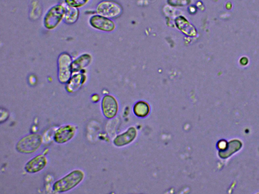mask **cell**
<instances>
[{
  "label": "cell",
  "instance_id": "1",
  "mask_svg": "<svg viewBox=\"0 0 259 194\" xmlns=\"http://www.w3.org/2000/svg\"><path fill=\"white\" fill-rule=\"evenodd\" d=\"M85 173L81 169H75L56 181L53 190L57 193L70 191L79 185L84 179Z\"/></svg>",
  "mask_w": 259,
  "mask_h": 194
},
{
  "label": "cell",
  "instance_id": "2",
  "mask_svg": "<svg viewBox=\"0 0 259 194\" xmlns=\"http://www.w3.org/2000/svg\"><path fill=\"white\" fill-rule=\"evenodd\" d=\"M66 11L67 7L65 4H58L51 8L44 18V27L49 31L56 29L64 21Z\"/></svg>",
  "mask_w": 259,
  "mask_h": 194
},
{
  "label": "cell",
  "instance_id": "3",
  "mask_svg": "<svg viewBox=\"0 0 259 194\" xmlns=\"http://www.w3.org/2000/svg\"><path fill=\"white\" fill-rule=\"evenodd\" d=\"M43 143L42 136L38 134L27 135L17 143L16 149L22 154H31L37 151Z\"/></svg>",
  "mask_w": 259,
  "mask_h": 194
},
{
  "label": "cell",
  "instance_id": "4",
  "mask_svg": "<svg viewBox=\"0 0 259 194\" xmlns=\"http://www.w3.org/2000/svg\"><path fill=\"white\" fill-rule=\"evenodd\" d=\"M72 56L68 52H62L57 58V77L60 83L66 84L72 77L73 63Z\"/></svg>",
  "mask_w": 259,
  "mask_h": 194
},
{
  "label": "cell",
  "instance_id": "5",
  "mask_svg": "<svg viewBox=\"0 0 259 194\" xmlns=\"http://www.w3.org/2000/svg\"><path fill=\"white\" fill-rule=\"evenodd\" d=\"M122 12L120 5L113 0H103L96 8L97 15L111 20L119 17Z\"/></svg>",
  "mask_w": 259,
  "mask_h": 194
},
{
  "label": "cell",
  "instance_id": "6",
  "mask_svg": "<svg viewBox=\"0 0 259 194\" xmlns=\"http://www.w3.org/2000/svg\"><path fill=\"white\" fill-rule=\"evenodd\" d=\"M77 133V127L75 125L72 124L63 125L55 131L53 139L57 144H66L71 141L75 137Z\"/></svg>",
  "mask_w": 259,
  "mask_h": 194
},
{
  "label": "cell",
  "instance_id": "7",
  "mask_svg": "<svg viewBox=\"0 0 259 194\" xmlns=\"http://www.w3.org/2000/svg\"><path fill=\"white\" fill-rule=\"evenodd\" d=\"M89 23L91 28L101 32L110 33L115 29V24L111 19L97 14L90 18Z\"/></svg>",
  "mask_w": 259,
  "mask_h": 194
},
{
  "label": "cell",
  "instance_id": "8",
  "mask_svg": "<svg viewBox=\"0 0 259 194\" xmlns=\"http://www.w3.org/2000/svg\"><path fill=\"white\" fill-rule=\"evenodd\" d=\"M48 161V159L44 154H39L29 160L24 168L29 173H36L41 171L46 167Z\"/></svg>",
  "mask_w": 259,
  "mask_h": 194
},
{
  "label": "cell",
  "instance_id": "9",
  "mask_svg": "<svg viewBox=\"0 0 259 194\" xmlns=\"http://www.w3.org/2000/svg\"><path fill=\"white\" fill-rule=\"evenodd\" d=\"M101 109L106 118L110 119L114 118L118 110L117 103L114 97L109 94L104 95L101 102Z\"/></svg>",
  "mask_w": 259,
  "mask_h": 194
},
{
  "label": "cell",
  "instance_id": "10",
  "mask_svg": "<svg viewBox=\"0 0 259 194\" xmlns=\"http://www.w3.org/2000/svg\"><path fill=\"white\" fill-rule=\"evenodd\" d=\"M85 70L73 73L69 81L66 84V89L70 93L77 92L85 83L87 76Z\"/></svg>",
  "mask_w": 259,
  "mask_h": 194
},
{
  "label": "cell",
  "instance_id": "11",
  "mask_svg": "<svg viewBox=\"0 0 259 194\" xmlns=\"http://www.w3.org/2000/svg\"><path fill=\"white\" fill-rule=\"evenodd\" d=\"M92 56L89 53H84L73 60L72 69L73 73L85 70L91 63Z\"/></svg>",
  "mask_w": 259,
  "mask_h": 194
},
{
  "label": "cell",
  "instance_id": "12",
  "mask_svg": "<svg viewBox=\"0 0 259 194\" xmlns=\"http://www.w3.org/2000/svg\"><path fill=\"white\" fill-rule=\"evenodd\" d=\"M242 144L239 140H233L227 143L226 147L219 152V156L223 159L229 157L234 153L239 150Z\"/></svg>",
  "mask_w": 259,
  "mask_h": 194
},
{
  "label": "cell",
  "instance_id": "13",
  "mask_svg": "<svg viewBox=\"0 0 259 194\" xmlns=\"http://www.w3.org/2000/svg\"><path fill=\"white\" fill-rule=\"evenodd\" d=\"M137 136V131L134 128L130 129L126 133L116 137L113 141L114 144L118 147L124 146L132 142Z\"/></svg>",
  "mask_w": 259,
  "mask_h": 194
},
{
  "label": "cell",
  "instance_id": "14",
  "mask_svg": "<svg viewBox=\"0 0 259 194\" xmlns=\"http://www.w3.org/2000/svg\"><path fill=\"white\" fill-rule=\"evenodd\" d=\"M67 11L64 19V22L68 25L76 23L79 19L80 12L79 9L70 7L66 5Z\"/></svg>",
  "mask_w": 259,
  "mask_h": 194
},
{
  "label": "cell",
  "instance_id": "15",
  "mask_svg": "<svg viewBox=\"0 0 259 194\" xmlns=\"http://www.w3.org/2000/svg\"><path fill=\"white\" fill-rule=\"evenodd\" d=\"M134 111L137 116L144 118L147 116L149 114L150 107L146 103L141 102L135 106Z\"/></svg>",
  "mask_w": 259,
  "mask_h": 194
},
{
  "label": "cell",
  "instance_id": "16",
  "mask_svg": "<svg viewBox=\"0 0 259 194\" xmlns=\"http://www.w3.org/2000/svg\"><path fill=\"white\" fill-rule=\"evenodd\" d=\"M90 0H64V4L68 6L80 9L86 6Z\"/></svg>",
  "mask_w": 259,
  "mask_h": 194
},
{
  "label": "cell",
  "instance_id": "17",
  "mask_svg": "<svg viewBox=\"0 0 259 194\" xmlns=\"http://www.w3.org/2000/svg\"><path fill=\"white\" fill-rule=\"evenodd\" d=\"M190 3V0H169V3L173 6H186Z\"/></svg>",
  "mask_w": 259,
  "mask_h": 194
},
{
  "label": "cell",
  "instance_id": "18",
  "mask_svg": "<svg viewBox=\"0 0 259 194\" xmlns=\"http://www.w3.org/2000/svg\"><path fill=\"white\" fill-rule=\"evenodd\" d=\"M10 114L9 112L4 109H3L1 110V119H0V121H1V123L3 124L4 122H6L8 119L9 118Z\"/></svg>",
  "mask_w": 259,
  "mask_h": 194
},
{
  "label": "cell",
  "instance_id": "19",
  "mask_svg": "<svg viewBox=\"0 0 259 194\" xmlns=\"http://www.w3.org/2000/svg\"><path fill=\"white\" fill-rule=\"evenodd\" d=\"M248 58L244 56L240 58L239 63L241 66H246L248 64Z\"/></svg>",
  "mask_w": 259,
  "mask_h": 194
},
{
  "label": "cell",
  "instance_id": "20",
  "mask_svg": "<svg viewBox=\"0 0 259 194\" xmlns=\"http://www.w3.org/2000/svg\"><path fill=\"white\" fill-rule=\"evenodd\" d=\"M227 143L225 141H221L218 143V147L220 150H224L227 146Z\"/></svg>",
  "mask_w": 259,
  "mask_h": 194
},
{
  "label": "cell",
  "instance_id": "21",
  "mask_svg": "<svg viewBox=\"0 0 259 194\" xmlns=\"http://www.w3.org/2000/svg\"><path fill=\"white\" fill-rule=\"evenodd\" d=\"M91 99L93 102H98L99 99V96L97 94H94L93 95V96L91 97Z\"/></svg>",
  "mask_w": 259,
  "mask_h": 194
},
{
  "label": "cell",
  "instance_id": "22",
  "mask_svg": "<svg viewBox=\"0 0 259 194\" xmlns=\"http://www.w3.org/2000/svg\"><path fill=\"white\" fill-rule=\"evenodd\" d=\"M213 1H214V2H217V1H218V0H213Z\"/></svg>",
  "mask_w": 259,
  "mask_h": 194
}]
</instances>
